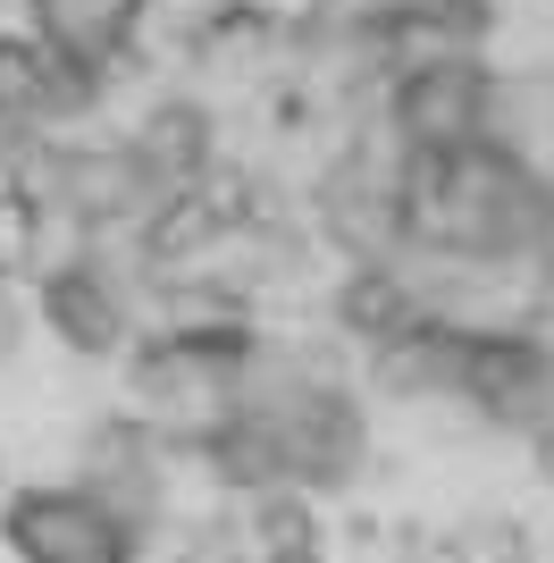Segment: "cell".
<instances>
[{"label": "cell", "mask_w": 554, "mask_h": 563, "mask_svg": "<svg viewBox=\"0 0 554 563\" xmlns=\"http://www.w3.org/2000/svg\"><path fill=\"white\" fill-rule=\"evenodd\" d=\"M0 539L18 563H143V521H126L76 479L9 488L0 496Z\"/></svg>", "instance_id": "obj_1"}, {"label": "cell", "mask_w": 554, "mask_h": 563, "mask_svg": "<svg viewBox=\"0 0 554 563\" xmlns=\"http://www.w3.org/2000/svg\"><path fill=\"white\" fill-rule=\"evenodd\" d=\"M25 311L43 320V336H59L85 362H110V353L135 345V303L110 278V261H92V253L51 261L43 278H34V295H25Z\"/></svg>", "instance_id": "obj_2"}, {"label": "cell", "mask_w": 554, "mask_h": 563, "mask_svg": "<svg viewBox=\"0 0 554 563\" xmlns=\"http://www.w3.org/2000/svg\"><path fill=\"white\" fill-rule=\"evenodd\" d=\"M395 143L403 161H437V152H470L487 126V68L479 59H429V68L395 76Z\"/></svg>", "instance_id": "obj_3"}, {"label": "cell", "mask_w": 554, "mask_h": 563, "mask_svg": "<svg viewBox=\"0 0 554 563\" xmlns=\"http://www.w3.org/2000/svg\"><path fill=\"white\" fill-rule=\"evenodd\" d=\"M92 85H101V68L85 51L51 43V34H0V135L34 143L43 126L85 110Z\"/></svg>", "instance_id": "obj_4"}, {"label": "cell", "mask_w": 554, "mask_h": 563, "mask_svg": "<svg viewBox=\"0 0 554 563\" xmlns=\"http://www.w3.org/2000/svg\"><path fill=\"white\" fill-rule=\"evenodd\" d=\"M25 329H34V311H25L18 286L0 278V362H18V353H25Z\"/></svg>", "instance_id": "obj_5"}, {"label": "cell", "mask_w": 554, "mask_h": 563, "mask_svg": "<svg viewBox=\"0 0 554 563\" xmlns=\"http://www.w3.org/2000/svg\"><path fill=\"white\" fill-rule=\"evenodd\" d=\"M253 563H328L320 539H277V547H253Z\"/></svg>", "instance_id": "obj_6"}, {"label": "cell", "mask_w": 554, "mask_h": 563, "mask_svg": "<svg viewBox=\"0 0 554 563\" xmlns=\"http://www.w3.org/2000/svg\"><path fill=\"white\" fill-rule=\"evenodd\" d=\"M530 446H538V479H554V421L530 429Z\"/></svg>", "instance_id": "obj_7"}]
</instances>
